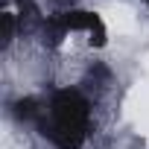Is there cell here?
Returning a JSON list of instances; mask_svg holds the SVG:
<instances>
[{
	"label": "cell",
	"instance_id": "obj_1",
	"mask_svg": "<svg viewBox=\"0 0 149 149\" xmlns=\"http://www.w3.org/2000/svg\"><path fill=\"white\" fill-rule=\"evenodd\" d=\"M94 102L79 88H58L44 100V117L38 132L53 149H82L91 137Z\"/></svg>",
	"mask_w": 149,
	"mask_h": 149
},
{
	"label": "cell",
	"instance_id": "obj_2",
	"mask_svg": "<svg viewBox=\"0 0 149 149\" xmlns=\"http://www.w3.org/2000/svg\"><path fill=\"white\" fill-rule=\"evenodd\" d=\"M9 3H15V6H29L32 0H9Z\"/></svg>",
	"mask_w": 149,
	"mask_h": 149
}]
</instances>
